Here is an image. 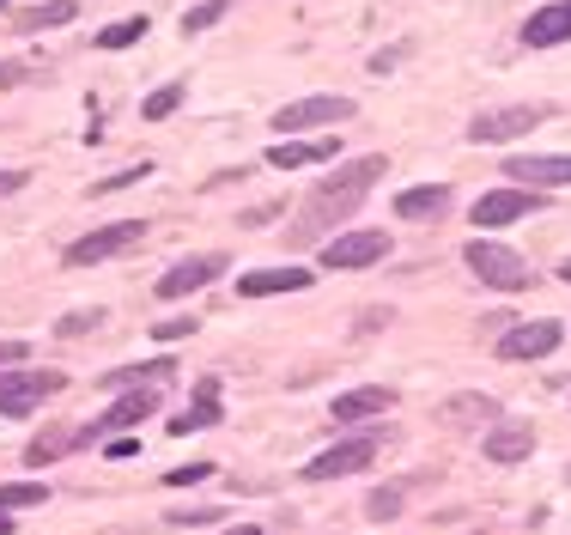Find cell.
<instances>
[{"label": "cell", "mask_w": 571, "mask_h": 535, "mask_svg": "<svg viewBox=\"0 0 571 535\" xmlns=\"http://www.w3.org/2000/svg\"><path fill=\"white\" fill-rule=\"evenodd\" d=\"M225 535H262V529H250V523H231V529H225Z\"/></svg>", "instance_id": "obj_39"}, {"label": "cell", "mask_w": 571, "mask_h": 535, "mask_svg": "<svg viewBox=\"0 0 571 535\" xmlns=\"http://www.w3.org/2000/svg\"><path fill=\"white\" fill-rule=\"evenodd\" d=\"M219 19H225V0H201V7L183 13V31H213Z\"/></svg>", "instance_id": "obj_28"}, {"label": "cell", "mask_w": 571, "mask_h": 535, "mask_svg": "<svg viewBox=\"0 0 571 535\" xmlns=\"http://www.w3.org/2000/svg\"><path fill=\"white\" fill-rule=\"evenodd\" d=\"M389 408H395V390L365 384V390H341L335 408H329V420H335V426H365V420H377V414H389Z\"/></svg>", "instance_id": "obj_14"}, {"label": "cell", "mask_w": 571, "mask_h": 535, "mask_svg": "<svg viewBox=\"0 0 571 535\" xmlns=\"http://www.w3.org/2000/svg\"><path fill=\"white\" fill-rule=\"evenodd\" d=\"M98 450H104V456H116V463H122V456H140V438H134V432H116V438H104Z\"/></svg>", "instance_id": "obj_32"}, {"label": "cell", "mask_w": 571, "mask_h": 535, "mask_svg": "<svg viewBox=\"0 0 571 535\" xmlns=\"http://www.w3.org/2000/svg\"><path fill=\"white\" fill-rule=\"evenodd\" d=\"M450 213V183H426V189H401L395 195V219H444Z\"/></svg>", "instance_id": "obj_19"}, {"label": "cell", "mask_w": 571, "mask_h": 535, "mask_svg": "<svg viewBox=\"0 0 571 535\" xmlns=\"http://www.w3.org/2000/svg\"><path fill=\"white\" fill-rule=\"evenodd\" d=\"M341 140H280L268 146V171H298V165H322V159H335Z\"/></svg>", "instance_id": "obj_18"}, {"label": "cell", "mask_w": 571, "mask_h": 535, "mask_svg": "<svg viewBox=\"0 0 571 535\" xmlns=\"http://www.w3.org/2000/svg\"><path fill=\"white\" fill-rule=\"evenodd\" d=\"M31 183V171H7V177H0V195H13V189H25Z\"/></svg>", "instance_id": "obj_38"}, {"label": "cell", "mask_w": 571, "mask_h": 535, "mask_svg": "<svg viewBox=\"0 0 571 535\" xmlns=\"http://www.w3.org/2000/svg\"><path fill=\"white\" fill-rule=\"evenodd\" d=\"M25 359H31L25 341H0V371H7V365H25Z\"/></svg>", "instance_id": "obj_36"}, {"label": "cell", "mask_w": 571, "mask_h": 535, "mask_svg": "<svg viewBox=\"0 0 571 535\" xmlns=\"http://www.w3.org/2000/svg\"><path fill=\"white\" fill-rule=\"evenodd\" d=\"M383 171H389L383 152H365V159H353V165L329 171V177L310 189V201H304V213H298V225H292V244H316V238H329V225L353 219V213H359V201L377 189V177H383Z\"/></svg>", "instance_id": "obj_1"}, {"label": "cell", "mask_w": 571, "mask_h": 535, "mask_svg": "<svg viewBox=\"0 0 571 535\" xmlns=\"http://www.w3.org/2000/svg\"><path fill=\"white\" fill-rule=\"evenodd\" d=\"M61 390H67V377H61V371L7 365V371H0V414H7V420H19V414L43 408V402H49V396H61Z\"/></svg>", "instance_id": "obj_3"}, {"label": "cell", "mask_w": 571, "mask_h": 535, "mask_svg": "<svg viewBox=\"0 0 571 535\" xmlns=\"http://www.w3.org/2000/svg\"><path fill=\"white\" fill-rule=\"evenodd\" d=\"M225 268H231L225 256H189V262H177V268H165V274H158V298H189V292L213 286Z\"/></svg>", "instance_id": "obj_13"}, {"label": "cell", "mask_w": 571, "mask_h": 535, "mask_svg": "<svg viewBox=\"0 0 571 535\" xmlns=\"http://www.w3.org/2000/svg\"><path fill=\"white\" fill-rule=\"evenodd\" d=\"M365 517H371V523H389V517H401V487H377V493L365 499Z\"/></svg>", "instance_id": "obj_27"}, {"label": "cell", "mask_w": 571, "mask_h": 535, "mask_svg": "<svg viewBox=\"0 0 571 535\" xmlns=\"http://www.w3.org/2000/svg\"><path fill=\"white\" fill-rule=\"evenodd\" d=\"M462 262H468V274H474L480 286H493V292H523V286H529V262H523L511 244L474 238V244L462 250Z\"/></svg>", "instance_id": "obj_2"}, {"label": "cell", "mask_w": 571, "mask_h": 535, "mask_svg": "<svg viewBox=\"0 0 571 535\" xmlns=\"http://www.w3.org/2000/svg\"><path fill=\"white\" fill-rule=\"evenodd\" d=\"M541 207H547L541 189H517V183H505V189H486V195L474 201V225H480V232H499V225L535 219Z\"/></svg>", "instance_id": "obj_6"}, {"label": "cell", "mask_w": 571, "mask_h": 535, "mask_svg": "<svg viewBox=\"0 0 571 535\" xmlns=\"http://www.w3.org/2000/svg\"><path fill=\"white\" fill-rule=\"evenodd\" d=\"M347 116H353V98H341V92H322V98L280 104V110H274V134H280V140H292V134L329 128V122H347Z\"/></svg>", "instance_id": "obj_5"}, {"label": "cell", "mask_w": 571, "mask_h": 535, "mask_svg": "<svg viewBox=\"0 0 571 535\" xmlns=\"http://www.w3.org/2000/svg\"><path fill=\"white\" fill-rule=\"evenodd\" d=\"M152 177V165H128V171H116V177H104L92 195H110V189H128V183H146Z\"/></svg>", "instance_id": "obj_31"}, {"label": "cell", "mask_w": 571, "mask_h": 535, "mask_svg": "<svg viewBox=\"0 0 571 535\" xmlns=\"http://www.w3.org/2000/svg\"><path fill=\"white\" fill-rule=\"evenodd\" d=\"M25 505H49V487L43 481H7L0 487V511H25Z\"/></svg>", "instance_id": "obj_23"}, {"label": "cell", "mask_w": 571, "mask_h": 535, "mask_svg": "<svg viewBox=\"0 0 571 535\" xmlns=\"http://www.w3.org/2000/svg\"><path fill=\"white\" fill-rule=\"evenodd\" d=\"M559 280H571V262H565V268H559Z\"/></svg>", "instance_id": "obj_41"}, {"label": "cell", "mask_w": 571, "mask_h": 535, "mask_svg": "<svg viewBox=\"0 0 571 535\" xmlns=\"http://www.w3.org/2000/svg\"><path fill=\"white\" fill-rule=\"evenodd\" d=\"M389 256V232H377V225H365V232H341L322 244V268H371Z\"/></svg>", "instance_id": "obj_11"}, {"label": "cell", "mask_w": 571, "mask_h": 535, "mask_svg": "<svg viewBox=\"0 0 571 535\" xmlns=\"http://www.w3.org/2000/svg\"><path fill=\"white\" fill-rule=\"evenodd\" d=\"M98 323H104V311L92 304V311H73V317H61V323H55V335H86V329H98Z\"/></svg>", "instance_id": "obj_30"}, {"label": "cell", "mask_w": 571, "mask_h": 535, "mask_svg": "<svg viewBox=\"0 0 571 535\" xmlns=\"http://www.w3.org/2000/svg\"><path fill=\"white\" fill-rule=\"evenodd\" d=\"M177 104H183V80H171V86H158V92H152V98L140 104V116H146V122H165V116H171Z\"/></svg>", "instance_id": "obj_26"}, {"label": "cell", "mask_w": 571, "mask_h": 535, "mask_svg": "<svg viewBox=\"0 0 571 535\" xmlns=\"http://www.w3.org/2000/svg\"><path fill=\"white\" fill-rule=\"evenodd\" d=\"M146 414H158V390H152V384H146V390H128L110 414H98L92 426H79V444H104V438H116V432H140Z\"/></svg>", "instance_id": "obj_9"}, {"label": "cell", "mask_w": 571, "mask_h": 535, "mask_svg": "<svg viewBox=\"0 0 571 535\" xmlns=\"http://www.w3.org/2000/svg\"><path fill=\"white\" fill-rule=\"evenodd\" d=\"M486 414H499V402H486V396H456L450 402V420H486Z\"/></svg>", "instance_id": "obj_29"}, {"label": "cell", "mask_w": 571, "mask_h": 535, "mask_svg": "<svg viewBox=\"0 0 571 535\" xmlns=\"http://www.w3.org/2000/svg\"><path fill=\"white\" fill-rule=\"evenodd\" d=\"M523 43H529V49H559V43H571V0H547L541 13H529Z\"/></svg>", "instance_id": "obj_15"}, {"label": "cell", "mask_w": 571, "mask_h": 535, "mask_svg": "<svg viewBox=\"0 0 571 535\" xmlns=\"http://www.w3.org/2000/svg\"><path fill=\"white\" fill-rule=\"evenodd\" d=\"M0 13H7V0H0Z\"/></svg>", "instance_id": "obj_42"}, {"label": "cell", "mask_w": 571, "mask_h": 535, "mask_svg": "<svg viewBox=\"0 0 571 535\" xmlns=\"http://www.w3.org/2000/svg\"><path fill=\"white\" fill-rule=\"evenodd\" d=\"M486 463H523V456L535 450V426H523V420H505V426H493L486 432Z\"/></svg>", "instance_id": "obj_17"}, {"label": "cell", "mask_w": 571, "mask_h": 535, "mask_svg": "<svg viewBox=\"0 0 571 535\" xmlns=\"http://www.w3.org/2000/svg\"><path fill=\"white\" fill-rule=\"evenodd\" d=\"M158 341H177V335H195V317H165V323H152Z\"/></svg>", "instance_id": "obj_33"}, {"label": "cell", "mask_w": 571, "mask_h": 535, "mask_svg": "<svg viewBox=\"0 0 571 535\" xmlns=\"http://www.w3.org/2000/svg\"><path fill=\"white\" fill-rule=\"evenodd\" d=\"M547 122V104H511V110H486L468 122V140L474 146H499V140H523L529 128Z\"/></svg>", "instance_id": "obj_8"}, {"label": "cell", "mask_w": 571, "mask_h": 535, "mask_svg": "<svg viewBox=\"0 0 571 535\" xmlns=\"http://www.w3.org/2000/svg\"><path fill=\"white\" fill-rule=\"evenodd\" d=\"M559 323L553 317H535V323H517V329H505L499 335V359H511V365H523V359H547L553 347H559Z\"/></svg>", "instance_id": "obj_12"}, {"label": "cell", "mask_w": 571, "mask_h": 535, "mask_svg": "<svg viewBox=\"0 0 571 535\" xmlns=\"http://www.w3.org/2000/svg\"><path fill=\"white\" fill-rule=\"evenodd\" d=\"M0 535H13V517H7V511H0Z\"/></svg>", "instance_id": "obj_40"}, {"label": "cell", "mask_w": 571, "mask_h": 535, "mask_svg": "<svg viewBox=\"0 0 571 535\" xmlns=\"http://www.w3.org/2000/svg\"><path fill=\"white\" fill-rule=\"evenodd\" d=\"M79 13V0H43V7H31L25 19H19V31L25 37H37V31H55V25H67Z\"/></svg>", "instance_id": "obj_22"}, {"label": "cell", "mask_w": 571, "mask_h": 535, "mask_svg": "<svg viewBox=\"0 0 571 535\" xmlns=\"http://www.w3.org/2000/svg\"><path fill=\"white\" fill-rule=\"evenodd\" d=\"M517 189H559V183H571V152H523V159H505L499 165Z\"/></svg>", "instance_id": "obj_10"}, {"label": "cell", "mask_w": 571, "mask_h": 535, "mask_svg": "<svg viewBox=\"0 0 571 535\" xmlns=\"http://www.w3.org/2000/svg\"><path fill=\"white\" fill-rule=\"evenodd\" d=\"M316 280V268H256V274H243L237 280V298H268V292H304Z\"/></svg>", "instance_id": "obj_16"}, {"label": "cell", "mask_w": 571, "mask_h": 535, "mask_svg": "<svg viewBox=\"0 0 571 535\" xmlns=\"http://www.w3.org/2000/svg\"><path fill=\"white\" fill-rule=\"evenodd\" d=\"M207 475H213V463H189V469H171L165 487H189V481H207Z\"/></svg>", "instance_id": "obj_34"}, {"label": "cell", "mask_w": 571, "mask_h": 535, "mask_svg": "<svg viewBox=\"0 0 571 535\" xmlns=\"http://www.w3.org/2000/svg\"><path fill=\"white\" fill-rule=\"evenodd\" d=\"M383 323H389V311H383V304H371V311L359 317V335H371V329H383Z\"/></svg>", "instance_id": "obj_37"}, {"label": "cell", "mask_w": 571, "mask_h": 535, "mask_svg": "<svg viewBox=\"0 0 571 535\" xmlns=\"http://www.w3.org/2000/svg\"><path fill=\"white\" fill-rule=\"evenodd\" d=\"M73 444H79V432H43V438H31L25 463H37V469H43V463H55V456H61V450H73Z\"/></svg>", "instance_id": "obj_24"}, {"label": "cell", "mask_w": 571, "mask_h": 535, "mask_svg": "<svg viewBox=\"0 0 571 535\" xmlns=\"http://www.w3.org/2000/svg\"><path fill=\"white\" fill-rule=\"evenodd\" d=\"M146 238V219H116V225H98V232H86V238H73L67 244V268H92V262H110V256H122V250H134Z\"/></svg>", "instance_id": "obj_4"}, {"label": "cell", "mask_w": 571, "mask_h": 535, "mask_svg": "<svg viewBox=\"0 0 571 535\" xmlns=\"http://www.w3.org/2000/svg\"><path fill=\"white\" fill-rule=\"evenodd\" d=\"M201 426H219V377H201V384H195V408L171 420L177 438H189V432H201Z\"/></svg>", "instance_id": "obj_20"}, {"label": "cell", "mask_w": 571, "mask_h": 535, "mask_svg": "<svg viewBox=\"0 0 571 535\" xmlns=\"http://www.w3.org/2000/svg\"><path fill=\"white\" fill-rule=\"evenodd\" d=\"M377 463V432H359L347 444H329L322 456H310L304 463V481H341V475H359Z\"/></svg>", "instance_id": "obj_7"}, {"label": "cell", "mask_w": 571, "mask_h": 535, "mask_svg": "<svg viewBox=\"0 0 571 535\" xmlns=\"http://www.w3.org/2000/svg\"><path fill=\"white\" fill-rule=\"evenodd\" d=\"M171 371H177V359H146V365H116V371H104V384H110V390H146V384H165Z\"/></svg>", "instance_id": "obj_21"}, {"label": "cell", "mask_w": 571, "mask_h": 535, "mask_svg": "<svg viewBox=\"0 0 571 535\" xmlns=\"http://www.w3.org/2000/svg\"><path fill=\"white\" fill-rule=\"evenodd\" d=\"M165 523H171V529H189V523L201 529V523H213V511H165Z\"/></svg>", "instance_id": "obj_35"}, {"label": "cell", "mask_w": 571, "mask_h": 535, "mask_svg": "<svg viewBox=\"0 0 571 535\" xmlns=\"http://www.w3.org/2000/svg\"><path fill=\"white\" fill-rule=\"evenodd\" d=\"M146 25H152V19H116V25L98 31V49H128V43L146 37Z\"/></svg>", "instance_id": "obj_25"}]
</instances>
